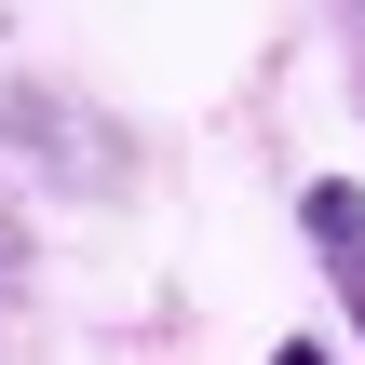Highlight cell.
I'll return each instance as SVG.
<instances>
[{"mask_svg":"<svg viewBox=\"0 0 365 365\" xmlns=\"http://www.w3.org/2000/svg\"><path fill=\"white\" fill-rule=\"evenodd\" d=\"M298 244H312V271L339 284V312H352V339H365V190L352 176H312L298 190Z\"/></svg>","mask_w":365,"mask_h":365,"instance_id":"cell-1","label":"cell"},{"mask_svg":"<svg viewBox=\"0 0 365 365\" xmlns=\"http://www.w3.org/2000/svg\"><path fill=\"white\" fill-rule=\"evenodd\" d=\"M271 365H339V352H325V339H284V352H271Z\"/></svg>","mask_w":365,"mask_h":365,"instance_id":"cell-2","label":"cell"}]
</instances>
